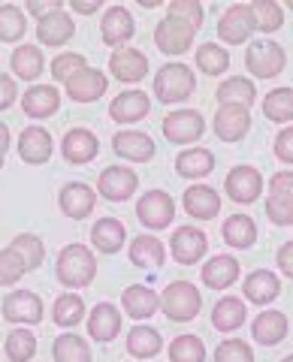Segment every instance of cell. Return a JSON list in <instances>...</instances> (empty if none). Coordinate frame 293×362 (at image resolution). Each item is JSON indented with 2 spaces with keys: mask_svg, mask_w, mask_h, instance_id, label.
<instances>
[{
  "mask_svg": "<svg viewBox=\"0 0 293 362\" xmlns=\"http://www.w3.org/2000/svg\"><path fill=\"white\" fill-rule=\"evenodd\" d=\"M97 275V257L85 245H67L58 257V281L64 287H88Z\"/></svg>",
  "mask_w": 293,
  "mask_h": 362,
  "instance_id": "6da1fadb",
  "label": "cell"
},
{
  "mask_svg": "<svg viewBox=\"0 0 293 362\" xmlns=\"http://www.w3.org/2000/svg\"><path fill=\"white\" fill-rule=\"evenodd\" d=\"M194 70L185 64H166L157 70L154 76V94L161 103L173 106V103H182V100H188L190 94H194Z\"/></svg>",
  "mask_w": 293,
  "mask_h": 362,
  "instance_id": "7a4b0ae2",
  "label": "cell"
},
{
  "mask_svg": "<svg viewBox=\"0 0 293 362\" xmlns=\"http://www.w3.org/2000/svg\"><path fill=\"white\" fill-rule=\"evenodd\" d=\"M161 308L170 320L190 323L202 308V296L190 281H173V284H166L163 296H161Z\"/></svg>",
  "mask_w": 293,
  "mask_h": 362,
  "instance_id": "3957f363",
  "label": "cell"
},
{
  "mask_svg": "<svg viewBox=\"0 0 293 362\" xmlns=\"http://www.w3.org/2000/svg\"><path fill=\"white\" fill-rule=\"evenodd\" d=\"M245 64L257 78H275L281 70H285L287 54L275 40H254L251 45H248Z\"/></svg>",
  "mask_w": 293,
  "mask_h": 362,
  "instance_id": "277c9868",
  "label": "cell"
},
{
  "mask_svg": "<svg viewBox=\"0 0 293 362\" xmlns=\"http://www.w3.org/2000/svg\"><path fill=\"white\" fill-rule=\"evenodd\" d=\"M137 218L142 221V226H149V230H166L176 218V202L166 190H149V194L139 197V202H137Z\"/></svg>",
  "mask_w": 293,
  "mask_h": 362,
  "instance_id": "5b68a950",
  "label": "cell"
},
{
  "mask_svg": "<svg viewBox=\"0 0 293 362\" xmlns=\"http://www.w3.org/2000/svg\"><path fill=\"white\" fill-rule=\"evenodd\" d=\"M202 133H206V121H202L197 109H176L163 118V136L176 145L197 142Z\"/></svg>",
  "mask_w": 293,
  "mask_h": 362,
  "instance_id": "8992f818",
  "label": "cell"
},
{
  "mask_svg": "<svg viewBox=\"0 0 293 362\" xmlns=\"http://www.w3.org/2000/svg\"><path fill=\"white\" fill-rule=\"evenodd\" d=\"M224 190L233 202L239 206H248V202L260 199L263 194V175L257 173L254 166H233L227 173V181H224Z\"/></svg>",
  "mask_w": 293,
  "mask_h": 362,
  "instance_id": "52a82bcc",
  "label": "cell"
},
{
  "mask_svg": "<svg viewBox=\"0 0 293 362\" xmlns=\"http://www.w3.org/2000/svg\"><path fill=\"white\" fill-rule=\"evenodd\" d=\"M251 33H254L251 4H233L218 21V37L230 45H242L245 40H251Z\"/></svg>",
  "mask_w": 293,
  "mask_h": 362,
  "instance_id": "ba28073f",
  "label": "cell"
},
{
  "mask_svg": "<svg viewBox=\"0 0 293 362\" xmlns=\"http://www.w3.org/2000/svg\"><path fill=\"white\" fill-rule=\"evenodd\" d=\"M194 42V30H190L185 21H178L173 16H166L157 21L154 28V45L161 49L163 54H185Z\"/></svg>",
  "mask_w": 293,
  "mask_h": 362,
  "instance_id": "9c48e42d",
  "label": "cell"
},
{
  "mask_svg": "<svg viewBox=\"0 0 293 362\" xmlns=\"http://www.w3.org/2000/svg\"><path fill=\"white\" fill-rule=\"evenodd\" d=\"M109 70H112V76H115L118 82L137 85V82H142V78L149 76V58H145L142 52H137V49H127V45H121V49L112 52Z\"/></svg>",
  "mask_w": 293,
  "mask_h": 362,
  "instance_id": "30bf717a",
  "label": "cell"
},
{
  "mask_svg": "<svg viewBox=\"0 0 293 362\" xmlns=\"http://www.w3.org/2000/svg\"><path fill=\"white\" fill-rule=\"evenodd\" d=\"M170 251H173L176 263L194 266L197 259H202V254L209 251V239H206V233L202 230H197V226H182V230L173 233Z\"/></svg>",
  "mask_w": 293,
  "mask_h": 362,
  "instance_id": "8fae6325",
  "label": "cell"
},
{
  "mask_svg": "<svg viewBox=\"0 0 293 362\" xmlns=\"http://www.w3.org/2000/svg\"><path fill=\"white\" fill-rule=\"evenodd\" d=\"M137 187H139L137 173H133V169H124V166H109L97 178L100 197H106L112 202H124L127 197H133V190Z\"/></svg>",
  "mask_w": 293,
  "mask_h": 362,
  "instance_id": "7c38bea8",
  "label": "cell"
},
{
  "mask_svg": "<svg viewBox=\"0 0 293 362\" xmlns=\"http://www.w3.org/2000/svg\"><path fill=\"white\" fill-rule=\"evenodd\" d=\"M106 76L94 70V66H85V70H79L70 82H67V94H70V100H76V103H94V100H100L106 94Z\"/></svg>",
  "mask_w": 293,
  "mask_h": 362,
  "instance_id": "4fadbf2b",
  "label": "cell"
},
{
  "mask_svg": "<svg viewBox=\"0 0 293 362\" xmlns=\"http://www.w3.org/2000/svg\"><path fill=\"white\" fill-rule=\"evenodd\" d=\"M4 317L9 323H40L42 320V302L37 293L16 290L4 299Z\"/></svg>",
  "mask_w": 293,
  "mask_h": 362,
  "instance_id": "5bb4252c",
  "label": "cell"
},
{
  "mask_svg": "<svg viewBox=\"0 0 293 362\" xmlns=\"http://www.w3.org/2000/svg\"><path fill=\"white\" fill-rule=\"evenodd\" d=\"M112 148H115L118 157H124V160H133V163H145V160H151V157H154L151 136L142 133V130H121V133H115Z\"/></svg>",
  "mask_w": 293,
  "mask_h": 362,
  "instance_id": "9a60e30c",
  "label": "cell"
},
{
  "mask_svg": "<svg viewBox=\"0 0 293 362\" xmlns=\"http://www.w3.org/2000/svg\"><path fill=\"white\" fill-rule=\"evenodd\" d=\"M185 211L190 214V218H197V221H212V218H218V211H221V197H218V190L215 187H209V185H194V187H188L185 190Z\"/></svg>",
  "mask_w": 293,
  "mask_h": 362,
  "instance_id": "2e32d148",
  "label": "cell"
},
{
  "mask_svg": "<svg viewBox=\"0 0 293 362\" xmlns=\"http://www.w3.org/2000/svg\"><path fill=\"white\" fill-rule=\"evenodd\" d=\"M251 130V115L245 106H221L215 112V136L224 142H239Z\"/></svg>",
  "mask_w": 293,
  "mask_h": 362,
  "instance_id": "e0dca14e",
  "label": "cell"
},
{
  "mask_svg": "<svg viewBox=\"0 0 293 362\" xmlns=\"http://www.w3.org/2000/svg\"><path fill=\"white\" fill-rule=\"evenodd\" d=\"M52 151H54V142H52L49 130H42V127L21 130V136H18V154H21V160H25V163H33V166L46 163L52 157Z\"/></svg>",
  "mask_w": 293,
  "mask_h": 362,
  "instance_id": "ac0fdd59",
  "label": "cell"
},
{
  "mask_svg": "<svg viewBox=\"0 0 293 362\" xmlns=\"http://www.w3.org/2000/svg\"><path fill=\"white\" fill-rule=\"evenodd\" d=\"M133 30H137V25H133V16L127 13V6H109L103 21H100L103 42L115 45V49H121V45L133 37Z\"/></svg>",
  "mask_w": 293,
  "mask_h": 362,
  "instance_id": "d6986e66",
  "label": "cell"
},
{
  "mask_svg": "<svg viewBox=\"0 0 293 362\" xmlns=\"http://www.w3.org/2000/svg\"><path fill=\"white\" fill-rule=\"evenodd\" d=\"M121 332V314L115 305L109 302H100L97 308L88 314V335L94 338V341H112V338H118Z\"/></svg>",
  "mask_w": 293,
  "mask_h": 362,
  "instance_id": "ffe728a7",
  "label": "cell"
},
{
  "mask_svg": "<svg viewBox=\"0 0 293 362\" xmlns=\"http://www.w3.org/2000/svg\"><path fill=\"white\" fill-rule=\"evenodd\" d=\"M236 278H239V259L230 254H218L202 266V284L212 290H227L236 284Z\"/></svg>",
  "mask_w": 293,
  "mask_h": 362,
  "instance_id": "44dd1931",
  "label": "cell"
},
{
  "mask_svg": "<svg viewBox=\"0 0 293 362\" xmlns=\"http://www.w3.org/2000/svg\"><path fill=\"white\" fill-rule=\"evenodd\" d=\"M287 317L281 314V311H263V314H257L254 317V326H251V335H254V341L257 344H266V347H272V344H281L287 338Z\"/></svg>",
  "mask_w": 293,
  "mask_h": 362,
  "instance_id": "7402d4cb",
  "label": "cell"
},
{
  "mask_svg": "<svg viewBox=\"0 0 293 362\" xmlns=\"http://www.w3.org/2000/svg\"><path fill=\"white\" fill-rule=\"evenodd\" d=\"M149 109H151L149 94H142V90H124V94H118L112 100L109 115L118 124H130V121H139V118L149 115Z\"/></svg>",
  "mask_w": 293,
  "mask_h": 362,
  "instance_id": "603a6c76",
  "label": "cell"
},
{
  "mask_svg": "<svg viewBox=\"0 0 293 362\" xmlns=\"http://www.w3.org/2000/svg\"><path fill=\"white\" fill-rule=\"evenodd\" d=\"M21 109L33 118H49L61 109V94L54 85H33L28 88V94L21 97Z\"/></svg>",
  "mask_w": 293,
  "mask_h": 362,
  "instance_id": "cb8c5ba5",
  "label": "cell"
},
{
  "mask_svg": "<svg viewBox=\"0 0 293 362\" xmlns=\"http://www.w3.org/2000/svg\"><path fill=\"white\" fill-rule=\"evenodd\" d=\"M278 293H281V281H278L275 272L257 269V272H251V275L245 278V299H248V302H254V305H269V302L278 299Z\"/></svg>",
  "mask_w": 293,
  "mask_h": 362,
  "instance_id": "d4e9b609",
  "label": "cell"
},
{
  "mask_svg": "<svg viewBox=\"0 0 293 362\" xmlns=\"http://www.w3.org/2000/svg\"><path fill=\"white\" fill-rule=\"evenodd\" d=\"M58 202H61V209H64L67 218L82 221V218H88V214L94 211L97 197H94V190L88 187V185H79V181H76V185H67V187L61 190Z\"/></svg>",
  "mask_w": 293,
  "mask_h": 362,
  "instance_id": "484cf974",
  "label": "cell"
},
{
  "mask_svg": "<svg viewBox=\"0 0 293 362\" xmlns=\"http://www.w3.org/2000/svg\"><path fill=\"white\" fill-rule=\"evenodd\" d=\"M124 239H127V230L115 218H100L91 226V245L100 254H118L124 247Z\"/></svg>",
  "mask_w": 293,
  "mask_h": 362,
  "instance_id": "4316f807",
  "label": "cell"
},
{
  "mask_svg": "<svg viewBox=\"0 0 293 362\" xmlns=\"http://www.w3.org/2000/svg\"><path fill=\"white\" fill-rule=\"evenodd\" d=\"M121 302H124V314L133 317V320H145V317H151L157 308H161V296L142 284H130L124 290Z\"/></svg>",
  "mask_w": 293,
  "mask_h": 362,
  "instance_id": "83f0119b",
  "label": "cell"
},
{
  "mask_svg": "<svg viewBox=\"0 0 293 362\" xmlns=\"http://www.w3.org/2000/svg\"><path fill=\"white\" fill-rule=\"evenodd\" d=\"M64 157L70 163H88L91 157H97L100 151V142H97V136L91 130H85V127H76L64 136Z\"/></svg>",
  "mask_w": 293,
  "mask_h": 362,
  "instance_id": "f1b7e54d",
  "label": "cell"
},
{
  "mask_svg": "<svg viewBox=\"0 0 293 362\" xmlns=\"http://www.w3.org/2000/svg\"><path fill=\"white\" fill-rule=\"evenodd\" d=\"M76 33V25H73V16L58 9V13H52L46 18H40L37 25V37L42 45H64Z\"/></svg>",
  "mask_w": 293,
  "mask_h": 362,
  "instance_id": "f546056e",
  "label": "cell"
},
{
  "mask_svg": "<svg viewBox=\"0 0 293 362\" xmlns=\"http://www.w3.org/2000/svg\"><path fill=\"white\" fill-rule=\"evenodd\" d=\"M221 235L230 247L245 251V247H251L257 242V223H254V218H248V214H230L221 226Z\"/></svg>",
  "mask_w": 293,
  "mask_h": 362,
  "instance_id": "4dcf8cb0",
  "label": "cell"
},
{
  "mask_svg": "<svg viewBox=\"0 0 293 362\" xmlns=\"http://www.w3.org/2000/svg\"><path fill=\"white\" fill-rule=\"evenodd\" d=\"M245 317H248V308L239 296H224L215 308H212V326H215L218 332H236L245 323Z\"/></svg>",
  "mask_w": 293,
  "mask_h": 362,
  "instance_id": "1f68e13d",
  "label": "cell"
},
{
  "mask_svg": "<svg viewBox=\"0 0 293 362\" xmlns=\"http://www.w3.org/2000/svg\"><path fill=\"white\" fill-rule=\"evenodd\" d=\"M215 169V154L209 148H188L176 157V173L182 178H206Z\"/></svg>",
  "mask_w": 293,
  "mask_h": 362,
  "instance_id": "d6a6232c",
  "label": "cell"
},
{
  "mask_svg": "<svg viewBox=\"0 0 293 362\" xmlns=\"http://www.w3.org/2000/svg\"><path fill=\"white\" fill-rule=\"evenodd\" d=\"M130 259L133 266H142V269H154L161 266L166 259V251H163V242L157 239V235H137V239L130 242Z\"/></svg>",
  "mask_w": 293,
  "mask_h": 362,
  "instance_id": "836d02e7",
  "label": "cell"
},
{
  "mask_svg": "<svg viewBox=\"0 0 293 362\" xmlns=\"http://www.w3.org/2000/svg\"><path fill=\"white\" fill-rule=\"evenodd\" d=\"M254 100H257V88H254L251 78H245V76H233L218 88L221 106H245L248 109Z\"/></svg>",
  "mask_w": 293,
  "mask_h": 362,
  "instance_id": "e575fe53",
  "label": "cell"
},
{
  "mask_svg": "<svg viewBox=\"0 0 293 362\" xmlns=\"http://www.w3.org/2000/svg\"><path fill=\"white\" fill-rule=\"evenodd\" d=\"M161 347H163V338L157 329H151V326H133L127 335V350H130V356H137V359H151L161 354Z\"/></svg>",
  "mask_w": 293,
  "mask_h": 362,
  "instance_id": "d590c367",
  "label": "cell"
},
{
  "mask_svg": "<svg viewBox=\"0 0 293 362\" xmlns=\"http://www.w3.org/2000/svg\"><path fill=\"white\" fill-rule=\"evenodd\" d=\"M9 64H13L16 76L25 78V82H33V78L46 70V58H42V52L37 49V45H18Z\"/></svg>",
  "mask_w": 293,
  "mask_h": 362,
  "instance_id": "8d00e7d4",
  "label": "cell"
},
{
  "mask_svg": "<svg viewBox=\"0 0 293 362\" xmlns=\"http://www.w3.org/2000/svg\"><path fill=\"white\" fill-rule=\"evenodd\" d=\"M52 354H54V362H91L88 341L85 338H79V335H73V332H64V335L54 338Z\"/></svg>",
  "mask_w": 293,
  "mask_h": 362,
  "instance_id": "74e56055",
  "label": "cell"
},
{
  "mask_svg": "<svg viewBox=\"0 0 293 362\" xmlns=\"http://www.w3.org/2000/svg\"><path fill=\"white\" fill-rule=\"evenodd\" d=\"M263 115L275 124H287L293 118V88H275L263 100Z\"/></svg>",
  "mask_w": 293,
  "mask_h": 362,
  "instance_id": "f35d334b",
  "label": "cell"
},
{
  "mask_svg": "<svg viewBox=\"0 0 293 362\" xmlns=\"http://www.w3.org/2000/svg\"><path fill=\"white\" fill-rule=\"evenodd\" d=\"M251 16H254V30H260V33H275L285 25V13H281V6L272 4V0H254Z\"/></svg>",
  "mask_w": 293,
  "mask_h": 362,
  "instance_id": "ab89813d",
  "label": "cell"
},
{
  "mask_svg": "<svg viewBox=\"0 0 293 362\" xmlns=\"http://www.w3.org/2000/svg\"><path fill=\"white\" fill-rule=\"evenodd\" d=\"M197 66L206 76H221L230 66V54L224 52L218 42H202L197 49Z\"/></svg>",
  "mask_w": 293,
  "mask_h": 362,
  "instance_id": "60d3db41",
  "label": "cell"
},
{
  "mask_svg": "<svg viewBox=\"0 0 293 362\" xmlns=\"http://www.w3.org/2000/svg\"><path fill=\"white\" fill-rule=\"evenodd\" d=\"M25 13L16 6V4H4L0 6V40L4 42H18L21 37H25Z\"/></svg>",
  "mask_w": 293,
  "mask_h": 362,
  "instance_id": "b9f144b4",
  "label": "cell"
},
{
  "mask_svg": "<svg viewBox=\"0 0 293 362\" xmlns=\"http://www.w3.org/2000/svg\"><path fill=\"white\" fill-rule=\"evenodd\" d=\"M170 362H206V347L197 335H178L170 344Z\"/></svg>",
  "mask_w": 293,
  "mask_h": 362,
  "instance_id": "7bdbcfd3",
  "label": "cell"
},
{
  "mask_svg": "<svg viewBox=\"0 0 293 362\" xmlns=\"http://www.w3.org/2000/svg\"><path fill=\"white\" fill-rule=\"evenodd\" d=\"M85 317V302L76 296V293H64V296H58V302H54V323L58 326H79Z\"/></svg>",
  "mask_w": 293,
  "mask_h": 362,
  "instance_id": "ee69618b",
  "label": "cell"
},
{
  "mask_svg": "<svg viewBox=\"0 0 293 362\" xmlns=\"http://www.w3.org/2000/svg\"><path fill=\"white\" fill-rule=\"evenodd\" d=\"M13 251L25 259V266L28 269H37L40 263H42V257H46V247H42V242H40V235H33V233H21V235H16L13 239Z\"/></svg>",
  "mask_w": 293,
  "mask_h": 362,
  "instance_id": "f6af8a7d",
  "label": "cell"
},
{
  "mask_svg": "<svg viewBox=\"0 0 293 362\" xmlns=\"http://www.w3.org/2000/svg\"><path fill=\"white\" fill-rule=\"evenodd\" d=\"M37 354V338L30 329H13L6 335V356L13 362H28Z\"/></svg>",
  "mask_w": 293,
  "mask_h": 362,
  "instance_id": "bcb514c9",
  "label": "cell"
},
{
  "mask_svg": "<svg viewBox=\"0 0 293 362\" xmlns=\"http://www.w3.org/2000/svg\"><path fill=\"white\" fill-rule=\"evenodd\" d=\"M25 272H28L25 259H21L13 247H4V251H0V284H16Z\"/></svg>",
  "mask_w": 293,
  "mask_h": 362,
  "instance_id": "7dc6e473",
  "label": "cell"
},
{
  "mask_svg": "<svg viewBox=\"0 0 293 362\" xmlns=\"http://www.w3.org/2000/svg\"><path fill=\"white\" fill-rule=\"evenodd\" d=\"M215 362H254V350L239 338H227L215 350Z\"/></svg>",
  "mask_w": 293,
  "mask_h": 362,
  "instance_id": "c3c4849f",
  "label": "cell"
},
{
  "mask_svg": "<svg viewBox=\"0 0 293 362\" xmlns=\"http://www.w3.org/2000/svg\"><path fill=\"white\" fill-rule=\"evenodd\" d=\"M85 58L82 54H76V52H67V54H61V58H54L52 61V76L58 78V82H70V78L79 73V70H85Z\"/></svg>",
  "mask_w": 293,
  "mask_h": 362,
  "instance_id": "681fc988",
  "label": "cell"
},
{
  "mask_svg": "<svg viewBox=\"0 0 293 362\" xmlns=\"http://www.w3.org/2000/svg\"><path fill=\"white\" fill-rule=\"evenodd\" d=\"M170 16L185 21L190 30H197L202 25V4H197V0H176V4H170Z\"/></svg>",
  "mask_w": 293,
  "mask_h": 362,
  "instance_id": "f907efd6",
  "label": "cell"
},
{
  "mask_svg": "<svg viewBox=\"0 0 293 362\" xmlns=\"http://www.w3.org/2000/svg\"><path fill=\"white\" fill-rule=\"evenodd\" d=\"M266 218L275 226H290L293 223V199L285 197H269L266 199Z\"/></svg>",
  "mask_w": 293,
  "mask_h": 362,
  "instance_id": "816d5d0a",
  "label": "cell"
},
{
  "mask_svg": "<svg viewBox=\"0 0 293 362\" xmlns=\"http://www.w3.org/2000/svg\"><path fill=\"white\" fill-rule=\"evenodd\" d=\"M272 151L278 160H285V163H293V127H285L278 136H275V142H272Z\"/></svg>",
  "mask_w": 293,
  "mask_h": 362,
  "instance_id": "f5cc1de1",
  "label": "cell"
},
{
  "mask_svg": "<svg viewBox=\"0 0 293 362\" xmlns=\"http://www.w3.org/2000/svg\"><path fill=\"white\" fill-rule=\"evenodd\" d=\"M269 197L293 199V173H275L269 178Z\"/></svg>",
  "mask_w": 293,
  "mask_h": 362,
  "instance_id": "db71d44e",
  "label": "cell"
},
{
  "mask_svg": "<svg viewBox=\"0 0 293 362\" xmlns=\"http://www.w3.org/2000/svg\"><path fill=\"white\" fill-rule=\"evenodd\" d=\"M16 97H18V88H16V82H13V78H9V76L0 73V112L13 106V103H16Z\"/></svg>",
  "mask_w": 293,
  "mask_h": 362,
  "instance_id": "11a10c76",
  "label": "cell"
},
{
  "mask_svg": "<svg viewBox=\"0 0 293 362\" xmlns=\"http://www.w3.org/2000/svg\"><path fill=\"white\" fill-rule=\"evenodd\" d=\"M275 257H278V269L285 272L287 278H293V242H285V245H281Z\"/></svg>",
  "mask_w": 293,
  "mask_h": 362,
  "instance_id": "9f6ffc18",
  "label": "cell"
},
{
  "mask_svg": "<svg viewBox=\"0 0 293 362\" xmlns=\"http://www.w3.org/2000/svg\"><path fill=\"white\" fill-rule=\"evenodd\" d=\"M58 9H61L58 0H46V4H37V0H28V13H33L37 18H46V16H52V13H58Z\"/></svg>",
  "mask_w": 293,
  "mask_h": 362,
  "instance_id": "6f0895ef",
  "label": "cell"
},
{
  "mask_svg": "<svg viewBox=\"0 0 293 362\" xmlns=\"http://www.w3.org/2000/svg\"><path fill=\"white\" fill-rule=\"evenodd\" d=\"M70 6L76 9V13H82V16H91V13L100 9V0H73Z\"/></svg>",
  "mask_w": 293,
  "mask_h": 362,
  "instance_id": "680465c9",
  "label": "cell"
},
{
  "mask_svg": "<svg viewBox=\"0 0 293 362\" xmlns=\"http://www.w3.org/2000/svg\"><path fill=\"white\" fill-rule=\"evenodd\" d=\"M0 148H9V130H6V124L4 121H0Z\"/></svg>",
  "mask_w": 293,
  "mask_h": 362,
  "instance_id": "91938a15",
  "label": "cell"
},
{
  "mask_svg": "<svg viewBox=\"0 0 293 362\" xmlns=\"http://www.w3.org/2000/svg\"><path fill=\"white\" fill-rule=\"evenodd\" d=\"M4 157H6V151H4V148H0V169H4Z\"/></svg>",
  "mask_w": 293,
  "mask_h": 362,
  "instance_id": "94428289",
  "label": "cell"
},
{
  "mask_svg": "<svg viewBox=\"0 0 293 362\" xmlns=\"http://www.w3.org/2000/svg\"><path fill=\"white\" fill-rule=\"evenodd\" d=\"M281 362H293V354H290V356H285V359H281Z\"/></svg>",
  "mask_w": 293,
  "mask_h": 362,
  "instance_id": "6125c7cd",
  "label": "cell"
},
{
  "mask_svg": "<svg viewBox=\"0 0 293 362\" xmlns=\"http://www.w3.org/2000/svg\"><path fill=\"white\" fill-rule=\"evenodd\" d=\"M287 6H290V9H293V0H290V4H287Z\"/></svg>",
  "mask_w": 293,
  "mask_h": 362,
  "instance_id": "be15d7a7",
  "label": "cell"
}]
</instances>
